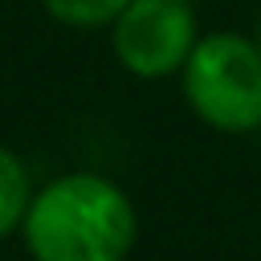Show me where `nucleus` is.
<instances>
[{
	"label": "nucleus",
	"mask_w": 261,
	"mask_h": 261,
	"mask_svg": "<svg viewBox=\"0 0 261 261\" xmlns=\"http://www.w3.org/2000/svg\"><path fill=\"white\" fill-rule=\"evenodd\" d=\"M20 232L33 261H122L139 237V216L114 179L73 171L33 192Z\"/></svg>",
	"instance_id": "f257e3e1"
},
{
	"label": "nucleus",
	"mask_w": 261,
	"mask_h": 261,
	"mask_svg": "<svg viewBox=\"0 0 261 261\" xmlns=\"http://www.w3.org/2000/svg\"><path fill=\"white\" fill-rule=\"evenodd\" d=\"M184 98L216 130L245 135L261 126V45L241 33L200 37L184 65Z\"/></svg>",
	"instance_id": "f03ea898"
},
{
	"label": "nucleus",
	"mask_w": 261,
	"mask_h": 261,
	"mask_svg": "<svg viewBox=\"0 0 261 261\" xmlns=\"http://www.w3.org/2000/svg\"><path fill=\"white\" fill-rule=\"evenodd\" d=\"M196 41L188 0H130L114 20V57L135 77H167L184 69Z\"/></svg>",
	"instance_id": "7ed1b4c3"
},
{
	"label": "nucleus",
	"mask_w": 261,
	"mask_h": 261,
	"mask_svg": "<svg viewBox=\"0 0 261 261\" xmlns=\"http://www.w3.org/2000/svg\"><path fill=\"white\" fill-rule=\"evenodd\" d=\"M29 204H33V188H29L24 163L8 147H0V241L24 224Z\"/></svg>",
	"instance_id": "20e7f679"
},
{
	"label": "nucleus",
	"mask_w": 261,
	"mask_h": 261,
	"mask_svg": "<svg viewBox=\"0 0 261 261\" xmlns=\"http://www.w3.org/2000/svg\"><path fill=\"white\" fill-rule=\"evenodd\" d=\"M45 12L61 24L73 29H98V24H114L122 16V8L130 0H41Z\"/></svg>",
	"instance_id": "39448f33"
},
{
	"label": "nucleus",
	"mask_w": 261,
	"mask_h": 261,
	"mask_svg": "<svg viewBox=\"0 0 261 261\" xmlns=\"http://www.w3.org/2000/svg\"><path fill=\"white\" fill-rule=\"evenodd\" d=\"M253 41H257V45H261V20H257V37H253Z\"/></svg>",
	"instance_id": "423d86ee"
}]
</instances>
